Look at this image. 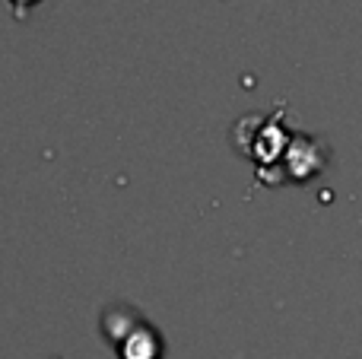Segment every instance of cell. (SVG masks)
Listing matches in <instances>:
<instances>
[{"instance_id": "obj_1", "label": "cell", "mask_w": 362, "mask_h": 359, "mask_svg": "<svg viewBox=\"0 0 362 359\" xmlns=\"http://www.w3.org/2000/svg\"><path fill=\"white\" fill-rule=\"evenodd\" d=\"M159 353L163 347L150 328H131L121 341V359H159Z\"/></svg>"}, {"instance_id": "obj_2", "label": "cell", "mask_w": 362, "mask_h": 359, "mask_svg": "<svg viewBox=\"0 0 362 359\" xmlns=\"http://www.w3.org/2000/svg\"><path fill=\"white\" fill-rule=\"evenodd\" d=\"M10 4L16 6V13H19V16H23V13L29 10V6H35V4H38V0H10Z\"/></svg>"}]
</instances>
